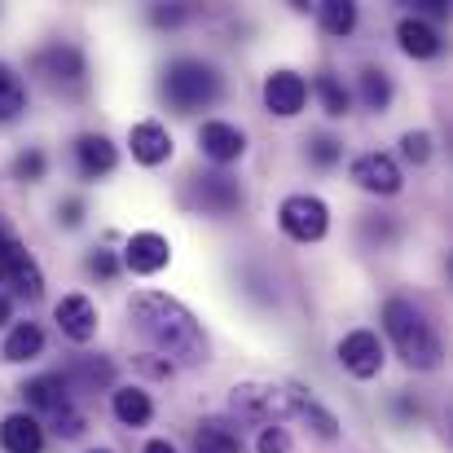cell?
<instances>
[{
  "mask_svg": "<svg viewBox=\"0 0 453 453\" xmlns=\"http://www.w3.org/2000/svg\"><path fill=\"white\" fill-rule=\"evenodd\" d=\"M128 312H133L137 330L150 339L154 352L167 365H198V361H207V339H203V330H198V321H194V312L185 303H176L163 291H142V296H133Z\"/></svg>",
  "mask_w": 453,
  "mask_h": 453,
  "instance_id": "6da1fadb",
  "label": "cell"
},
{
  "mask_svg": "<svg viewBox=\"0 0 453 453\" xmlns=\"http://www.w3.org/2000/svg\"><path fill=\"white\" fill-rule=\"evenodd\" d=\"M383 326H388V339H392L396 357H401L410 370H436V365H441V339H436L432 321L410 300L383 303Z\"/></svg>",
  "mask_w": 453,
  "mask_h": 453,
  "instance_id": "7a4b0ae2",
  "label": "cell"
},
{
  "mask_svg": "<svg viewBox=\"0 0 453 453\" xmlns=\"http://www.w3.org/2000/svg\"><path fill=\"white\" fill-rule=\"evenodd\" d=\"M163 97L167 106H176L180 115H194L203 106H211L220 97V75L207 66V62H194V58H180L163 71Z\"/></svg>",
  "mask_w": 453,
  "mask_h": 453,
  "instance_id": "3957f363",
  "label": "cell"
},
{
  "mask_svg": "<svg viewBox=\"0 0 453 453\" xmlns=\"http://www.w3.org/2000/svg\"><path fill=\"white\" fill-rule=\"evenodd\" d=\"M308 401L300 388H278V383H242L234 388L229 405L238 418L247 423H265V427H278V418L287 414H300V405Z\"/></svg>",
  "mask_w": 453,
  "mask_h": 453,
  "instance_id": "277c9868",
  "label": "cell"
},
{
  "mask_svg": "<svg viewBox=\"0 0 453 453\" xmlns=\"http://www.w3.org/2000/svg\"><path fill=\"white\" fill-rule=\"evenodd\" d=\"M278 225L287 238L296 242H321L326 229H330V207L312 194H291L282 207H278Z\"/></svg>",
  "mask_w": 453,
  "mask_h": 453,
  "instance_id": "5b68a950",
  "label": "cell"
},
{
  "mask_svg": "<svg viewBox=\"0 0 453 453\" xmlns=\"http://www.w3.org/2000/svg\"><path fill=\"white\" fill-rule=\"evenodd\" d=\"M0 265H4V278L13 282V291L18 296H27V300H40V291H44V278H40V265L27 256V247L0 225Z\"/></svg>",
  "mask_w": 453,
  "mask_h": 453,
  "instance_id": "8992f818",
  "label": "cell"
},
{
  "mask_svg": "<svg viewBox=\"0 0 453 453\" xmlns=\"http://www.w3.org/2000/svg\"><path fill=\"white\" fill-rule=\"evenodd\" d=\"M339 361H343V370H348L352 379H374V374L383 370V343H379V334H374V330H352V334H343Z\"/></svg>",
  "mask_w": 453,
  "mask_h": 453,
  "instance_id": "52a82bcc",
  "label": "cell"
},
{
  "mask_svg": "<svg viewBox=\"0 0 453 453\" xmlns=\"http://www.w3.org/2000/svg\"><path fill=\"white\" fill-rule=\"evenodd\" d=\"M352 180L361 185V189H370V194H383V198H392L396 189H401V167H396V158L392 154H361L357 163H352Z\"/></svg>",
  "mask_w": 453,
  "mask_h": 453,
  "instance_id": "ba28073f",
  "label": "cell"
},
{
  "mask_svg": "<svg viewBox=\"0 0 453 453\" xmlns=\"http://www.w3.org/2000/svg\"><path fill=\"white\" fill-rule=\"evenodd\" d=\"M303 102H308V84H303L296 71H273L265 80V106H269V115L291 119V115L303 111Z\"/></svg>",
  "mask_w": 453,
  "mask_h": 453,
  "instance_id": "9c48e42d",
  "label": "cell"
},
{
  "mask_svg": "<svg viewBox=\"0 0 453 453\" xmlns=\"http://www.w3.org/2000/svg\"><path fill=\"white\" fill-rule=\"evenodd\" d=\"M35 71L49 80V84H84V58H80V49H71V44H53V49H40L35 53Z\"/></svg>",
  "mask_w": 453,
  "mask_h": 453,
  "instance_id": "30bf717a",
  "label": "cell"
},
{
  "mask_svg": "<svg viewBox=\"0 0 453 453\" xmlns=\"http://www.w3.org/2000/svg\"><path fill=\"white\" fill-rule=\"evenodd\" d=\"M194 198H198L203 211H211V216H229V211H238L242 189H238L234 176H225V172H207V176L194 180Z\"/></svg>",
  "mask_w": 453,
  "mask_h": 453,
  "instance_id": "8fae6325",
  "label": "cell"
},
{
  "mask_svg": "<svg viewBox=\"0 0 453 453\" xmlns=\"http://www.w3.org/2000/svg\"><path fill=\"white\" fill-rule=\"evenodd\" d=\"M167 260H172V247H167V238H158V234H133L128 247H124V265H128L133 273H142V278L167 269Z\"/></svg>",
  "mask_w": 453,
  "mask_h": 453,
  "instance_id": "7c38bea8",
  "label": "cell"
},
{
  "mask_svg": "<svg viewBox=\"0 0 453 453\" xmlns=\"http://www.w3.org/2000/svg\"><path fill=\"white\" fill-rule=\"evenodd\" d=\"M53 317H58L62 334L75 339V343H88L97 334V308H93V300H84V296H66V300L53 308Z\"/></svg>",
  "mask_w": 453,
  "mask_h": 453,
  "instance_id": "4fadbf2b",
  "label": "cell"
},
{
  "mask_svg": "<svg viewBox=\"0 0 453 453\" xmlns=\"http://www.w3.org/2000/svg\"><path fill=\"white\" fill-rule=\"evenodd\" d=\"M198 146H203V154H207L211 163H234V158H242V150H247V137H242L234 124L211 119V124L198 128Z\"/></svg>",
  "mask_w": 453,
  "mask_h": 453,
  "instance_id": "5bb4252c",
  "label": "cell"
},
{
  "mask_svg": "<svg viewBox=\"0 0 453 453\" xmlns=\"http://www.w3.org/2000/svg\"><path fill=\"white\" fill-rule=\"evenodd\" d=\"M75 158H80V172H84L88 180H97V176H111V172H115L119 150L111 146V137L88 133V137H80V142H75Z\"/></svg>",
  "mask_w": 453,
  "mask_h": 453,
  "instance_id": "9a60e30c",
  "label": "cell"
},
{
  "mask_svg": "<svg viewBox=\"0 0 453 453\" xmlns=\"http://www.w3.org/2000/svg\"><path fill=\"white\" fill-rule=\"evenodd\" d=\"M0 449L4 453H40L44 449V427L31 414H9L0 423Z\"/></svg>",
  "mask_w": 453,
  "mask_h": 453,
  "instance_id": "2e32d148",
  "label": "cell"
},
{
  "mask_svg": "<svg viewBox=\"0 0 453 453\" xmlns=\"http://www.w3.org/2000/svg\"><path fill=\"white\" fill-rule=\"evenodd\" d=\"M128 146H133V158H137V163H146V167L163 163V158H172V137H167V128H163V124H154V119L137 124V128L128 133Z\"/></svg>",
  "mask_w": 453,
  "mask_h": 453,
  "instance_id": "e0dca14e",
  "label": "cell"
},
{
  "mask_svg": "<svg viewBox=\"0 0 453 453\" xmlns=\"http://www.w3.org/2000/svg\"><path fill=\"white\" fill-rule=\"evenodd\" d=\"M22 396H27V405H35L44 414H62L71 405V383L62 374H40V379H31L22 388Z\"/></svg>",
  "mask_w": 453,
  "mask_h": 453,
  "instance_id": "ac0fdd59",
  "label": "cell"
},
{
  "mask_svg": "<svg viewBox=\"0 0 453 453\" xmlns=\"http://www.w3.org/2000/svg\"><path fill=\"white\" fill-rule=\"evenodd\" d=\"M396 40H401V49H405L410 58H436V53H441V35H436V27L423 22V18H401Z\"/></svg>",
  "mask_w": 453,
  "mask_h": 453,
  "instance_id": "d6986e66",
  "label": "cell"
},
{
  "mask_svg": "<svg viewBox=\"0 0 453 453\" xmlns=\"http://www.w3.org/2000/svg\"><path fill=\"white\" fill-rule=\"evenodd\" d=\"M115 418L124 423V427H146L150 423V414H154V405H150V396L142 392V388H115Z\"/></svg>",
  "mask_w": 453,
  "mask_h": 453,
  "instance_id": "ffe728a7",
  "label": "cell"
},
{
  "mask_svg": "<svg viewBox=\"0 0 453 453\" xmlns=\"http://www.w3.org/2000/svg\"><path fill=\"white\" fill-rule=\"evenodd\" d=\"M44 352V334H40V326L35 321H18L13 330H9V339H4V361H31V357H40Z\"/></svg>",
  "mask_w": 453,
  "mask_h": 453,
  "instance_id": "44dd1931",
  "label": "cell"
},
{
  "mask_svg": "<svg viewBox=\"0 0 453 453\" xmlns=\"http://www.w3.org/2000/svg\"><path fill=\"white\" fill-rule=\"evenodd\" d=\"M22 111H27V88H22V80L13 75V66L0 62V124L18 119Z\"/></svg>",
  "mask_w": 453,
  "mask_h": 453,
  "instance_id": "7402d4cb",
  "label": "cell"
},
{
  "mask_svg": "<svg viewBox=\"0 0 453 453\" xmlns=\"http://www.w3.org/2000/svg\"><path fill=\"white\" fill-rule=\"evenodd\" d=\"M194 453H242V441L220 423H203L194 432Z\"/></svg>",
  "mask_w": 453,
  "mask_h": 453,
  "instance_id": "603a6c76",
  "label": "cell"
},
{
  "mask_svg": "<svg viewBox=\"0 0 453 453\" xmlns=\"http://www.w3.org/2000/svg\"><path fill=\"white\" fill-rule=\"evenodd\" d=\"M361 102H365L370 111H388V102H392V80H388V71H379V66H365V71H361Z\"/></svg>",
  "mask_w": 453,
  "mask_h": 453,
  "instance_id": "cb8c5ba5",
  "label": "cell"
},
{
  "mask_svg": "<svg viewBox=\"0 0 453 453\" xmlns=\"http://www.w3.org/2000/svg\"><path fill=\"white\" fill-rule=\"evenodd\" d=\"M321 27H326L330 35H348V31L357 27V4H348V0H326V4H321Z\"/></svg>",
  "mask_w": 453,
  "mask_h": 453,
  "instance_id": "d4e9b609",
  "label": "cell"
},
{
  "mask_svg": "<svg viewBox=\"0 0 453 453\" xmlns=\"http://www.w3.org/2000/svg\"><path fill=\"white\" fill-rule=\"evenodd\" d=\"M317 97H321V106H326V115H334V119H343L348 115V88L334 80V75H317Z\"/></svg>",
  "mask_w": 453,
  "mask_h": 453,
  "instance_id": "484cf974",
  "label": "cell"
},
{
  "mask_svg": "<svg viewBox=\"0 0 453 453\" xmlns=\"http://www.w3.org/2000/svg\"><path fill=\"white\" fill-rule=\"evenodd\" d=\"M300 414L308 418V423H312V432H317V436H326V441H334V436H339V423H334V414H326V410H321L312 396H308V401L300 405Z\"/></svg>",
  "mask_w": 453,
  "mask_h": 453,
  "instance_id": "4316f807",
  "label": "cell"
},
{
  "mask_svg": "<svg viewBox=\"0 0 453 453\" xmlns=\"http://www.w3.org/2000/svg\"><path fill=\"white\" fill-rule=\"evenodd\" d=\"M75 379H80L84 388H97V383H111L115 370H111L106 361H80V365H75Z\"/></svg>",
  "mask_w": 453,
  "mask_h": 453,
  "instance_id": "83f0119b",
  "label": "cell"
},
{
  "mask_svg": "<svg viewBox=\"0 0 453 453\" xmlns=\"http://www.w3.org/2000/svg\"><path fill=\"white\" fill-rule=\"evenodd\" d=\"M13 176H18V180H40V176H44V154L40 150L18 154V158H13Z\"/></svg>",
  "mask_w": 453,
  "mask_h": 453,
  "instance_id": "f1b7e54d",
  "label": "cell"
},
{
  "mask_svg": "<svg viewBox=\"0 0 453 453\" xmlns=\"http://www.w3.org/2000/svg\"><path fill=\"white\" fill-rule=\"evenodd\" d=\"M53 432H58V436H66V441H71V436H80V432H84V414H80L75 405H66L62 414H53Z\"/></svg>",
  "mask_w": 453,
  "mask_h": 453,
  "instance_id": "f546056e",
  "label": "cell"
},
{
  "mask_svg": "<svg viewBox=\"0 0 453 453\" xmlns=\"http://www.w3.org/2000/svg\"><path fill=\"white\" fill-rule=\"evenodd\" d=\"M256 449L260 453H291V436H287V427H265V432H260V441H256Z\"/></svg>",
  "mask_w": 453,
  "mask_h": 453,
  "instance_id": "4dcf8cb0",
  "label": "cell"
},
{
  "mask_svg": "<svg viewBox=\"0 0 453 453\" xmlns=\"http://www.w3.org/2000/svg\"><path fill=\"white\" fill-rule=\"evenodd\" d=\"M401 150H405L410 163H427V154H432V137H427V133H405Z\"/></svg>",
  "mask_w": 453,
  "mask_h": 453,
  "instance_id": "1f68e13d",
  "label": "cell"
},
{
  "mask_svg": "<svg viewBox=\"0 0 453 453\" xmlns=\"http://www.w3.org/2000/svg\"><path fill=\"white\" fill-rule=\"evenodd\" d=\"M88 273H97V278H115V273H119V260H115L111 251H93V256H88Z\"/></svg>",
  "mask_w": 453,
  "mask_h": 453,
  "instance_id": "d6a6232c",
  "label": "cell"
},
{
  "mask_svg": "<svg viewBox=\"0 0 453 453\" xmlns=\"http://www.w3.org/2000/svg\"><path fill=\"white\" fill-rule=\"evenodd\" d=\"M312 158H317L321 167H330V163L339 158V142H330V137H317V142H312Z\"/></svg>",
  "mask_w": 453,
  "mask_h": 453,
  "instance_id": "836d02e7",
  "label": "cell"
},
{
  "mask_svg": "<svg viewBox=\"0 0 453 453\" xmlns=\"http://www.w3.org/2000/svg\"><path fill=\"white\" fill-rule=\"evenodd\" d=\"M80 220H84V203H80V198H66V203H62V225L75 229Z\"/></svg>",
  "mask_w": 453,
  "mask_h": 453,
  "instance_id": "e575fe53",
  "label": "cell"
},
{
  "mask_svg": "<svg viewBox=\"0 0 453 453\" xmlns=\"http://www.w3.org/2000/svg\"><path fill=\"white\" fill-rule=\"evenodd\" d=\"M150 18H154V22H158V27H176V22L185 18V9H154Z\"/></svg>",
  "mask_w": 453,
  "mask_h": 453,
  "instance_id": "d590c367",
  "label": "cell"
},
{
  "mask_svg": "<svg viewBox=\"0 0 453 453\" xmlns=\"http://www.w3.org/2000/svg\"><path fill=\"white\" fill-rule=\"evenodd\" d=\"M146 453H176V449H172L167 441H150V445H146Z\"/></svg>",
  "mask_w": 453,
  "mask_h": 453,
  "instance_id": "8d00e7d4",
  "label": "cell"
},
{
  "mask_svg": "<svg viewBox=\"0 0 453 453\" xmlns=\"http://www.w3.org/2000/svg\"><path fill=\"white\" fill-rule=\"evenodd\" d=\"M4 321H9V300L0 296V326H4Z\"/></svg>",
  "mask_w": 453,
  "mask_h": 453,
  "instance_id": "74e56055",
  "label": "cell"
},
{
  "mask_svg": "<svg viewBox=\"0 0 453 453\" xmlns=\"http://www.w3.org/2000/svg\"><path fill=\"white\" fill-rule=\"evenodd\" d=\"M0 282H4V265H0Z\"/></svg>",
  "mask_w": 453,
  "mask_h": 453,
  "instance_id": "f35d334b",
  "label": "cell"
},
{
  "mask_svg": "<svg viewBox=\"0 0 453 453\" xmlns=\"http://www.w3.org/2000/svg\"><path fill=\"white\" fill-rule=\"evenodd\" d=\"M88 453H111V449H88Z\"/></svg>",
  "mask_w": 453,
  "mask_h": 453,
  "instance_id": "ab89813d",
  "label": "cell"
}]
</instances>
